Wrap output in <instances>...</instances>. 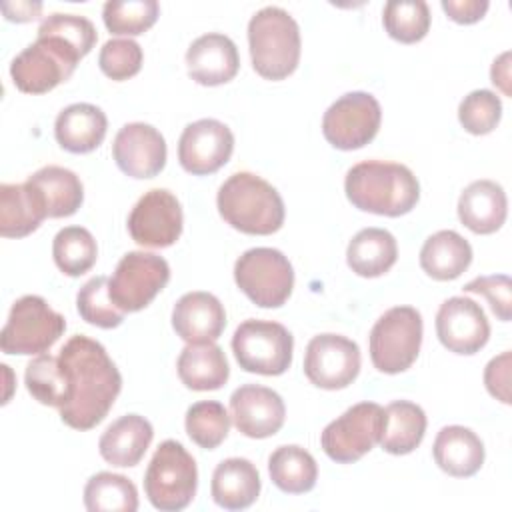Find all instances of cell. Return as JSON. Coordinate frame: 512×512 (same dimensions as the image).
<instances>
[{
    "label": "cell",
    "instance_id": "60d3db41",
    "mask_svg": "<svg viewBox=\"0 0 512 512\" xmlns=\"http://www.w3.org/2000/svg\"><path fill=\"white\" fill-rule=\"evenodd\" d=\"M502 118V102L492 90H474L458 106L462 128L474 136L492 132Z\"/></svg>",
    "mask_w": 512,
    "mask_h": 512
},
{
    "label": "cell",
    "instance_id": "7c38bea8",
    "mask_svg": "<svg viewBox=\"0 0 512 512\" xmlns=\"http://www.w3.org/2000/svg\"><path fill=\"white\" fill-rule=\"evenodd\" d=\"M168 280L170 266L162 256L134 250L118 262L108 280V294L122 312H138L156 298Z\"/></svg>",
    "mask_w": 512,
    "mask_h": 512
},
{
    "label": "cell",
    "instance_id": "8d00e7d4",
    "mask_svg": "<svg viewBox=\"0 0 512 512\" xmlns=\"http://www.w3.org/2000/svg\"><path fill=\"white\" fill-rule=\"evenodd\" d=\"M382 24L390 38L414 44L430 28V8L424 0H390L384 4Z\"/></svg>",
    "mask_w": 512,
    "mask_h": 512
},
{
    "label": "cell",
    "instance_id": "2e32d148",
    "mask_svg": "<svg viewBox=\"0 0 512 512\" xmlns=\"http://www.w3.org/2000/svg\"><path fill=\"white\" fill-rule=\"evenodd\" d=\"M234 134L214 118H202L188 124L178 142V160L194 176H206L220 170L232 156Z\"/></svg>",
    "mask_w": 512,
    "mask_h": 512
},
{
    "label": "cell",
    "instance_id": "277c9868",
    "mask_svg": "<svg viewBox=\"0 0 512 512\" xmlns=\"http://www.w3.org/2000/svg\"><path fill=\"white\" fill-rule=\"evenodd\" d=\"M248 46L262 78L284 80L300 60V28L284 8L266 6L248 22Z\"/></svg>",
    "mask_w": 512,
    "mask_h": 512
},
{
    "label": "cell",
    "instance_id": "ffe728a7",
    "mask_svg": "<svg viewBox=\"0 0 512 512\" xmlns=\"http://www.w3.org/2000/svg\"><path fill=\"white\" fill-rule=\"evenodd\" d=\"M188 74L202 86H220L230 82L240 68L236 44L218 32L198 36L186 52Z\"/></svg>",
    "mask_w": 512,
    "mask_h": 512
},
{
    "label": "cell",
    "instance_id": "30bf717a",
    "mask_svg": "<svg viewBox=\"0 0 512 512\" xmlns=\"http://www.w3.org/2000/svg\"><path fill=\"white\" fill-rule=\"evenodd\" d=\"M238 288L260 308L282 306L294 288L290 260L276 248H250L234 264Z\"/></svg>",
    "mask_w": 512,
    "mask_h": 512
},
{
    "label": "cell",
    "instance_id": "4316f807",
    "mask_svg": "<svg viewBox=\"0 0 512 512\" xmlns=\"http://www.w3.org/2000/svg\"><path fill=\"white\" fill-rule=\"evenodd\" d=\"M212 498L226 510H244L260 494V474L246 458H226L212 474Z\"/></svg>",
    "mask_w": 512,
    "mask_h": 512
},
{
    "label": "cell",
    "instance_id": "c3c4849f",
    "mask_svg": "<svg viewBox=\"0 0 512 512\" xmlns=\"http://www.w3.org/2000/svg\"><path fill=\"white\" fill-rule=\"evenodd\" d=\"M508 60H510V52H504L498 60H494L492 70H490V78H492V82H494L496 86H500V90H502L504 94L510 96V86H508V80H510V64H508Z\"/></svg>",
    "mask_w": 512,
    "mask_h": 512
},
{
    "label": "cell",
    "instance_id": "4dcf8cb0",
    "mask_svg": "<svg viewBox=\"0 0 512 512\" xmlns=\"http://www.w3.org/2000/svg\"><path fill=\"white\" fill-rule=\"evenodd\" d=\"M28 182L38 190L44 200L48 218L72 216L84 200L80 178L62 166H44L28 176Z\"/></svg>",
    "mask_w": 512,
    "mask_h": 512
},
{
    "label": "cell",
    "instance_id": "7bdbcfd3",
    "mask_svg": "<svg viewBox=\"0 0 512 512\" xmlns=\"http://www.w3.org/2000/svg\"><path fill=\"white\" fill-rule=\"evenodd\" d=\"M38 34H48V36H58L64 42H68L72 48H76L82 58L94 48L96 44V28L94 24L76 14H50L42 20Z\"/></svg>",
    "mask_w": 512,
    "mask_h": 512
},
{
    "label": "cell",
    "instance_id": "9c48e42d",
    "mask_svg": "<svg viewBox=\"0 0 512 512\" xmlns=\"http://www.w3.org/2000/svg\"><path fill=\"white\" fill-rule=\"evenodd\" d=\"M294 338L278 322L244 320L232 336V352L242 370L280 376L292 364Z\"/></svg>",
    "mask_w": 512,
    "mask_h": 512
},
{
    "label": "cell",
    "instance_id": "52a82bcc",
    "mask_svg": "<svg viewBox=\"0 0 512 512\" xmlns=\"http://www.w3.org/2000/svg\"><path fill=\"white\" fill-rule=\"evenodd\" d=\"M66 330L62 314L52 310L42 296L26 294L18 298L0 332L4 354L32 356L50 350Z\"/></svg>",
    "mask_w": 512,
    "mask_h": 512
},
{
    "label": "cell",
    "instance_id": "d6986e66",
    "mask_svg": "<svg viewBox=\"0 0 512 512\" xmlns=\"http://www.w3.org/2000/svg\"><path fill=\"white\" fill-rule=\"evenodd\" d=\"M234 426L248 438L274 436L286 418V406L278 392L258 384H244L230 396Z\"/></svg>",
    "mask_w": 512,
    "mask_h": 512
},
{
    "label": "cell",
    "instance_id": "d590c367",
    "mask_svg": "<svg viewBox=\"0 0 512 512\" xmlns=\"http://www.w3.org/2000/svg\"><path fill=\"white\" fill-rule=\"evenodd\" d=\"M24 382L28 392L44 406L62 408L68 400L66 374L58 356L40 354L28 362Z\"/></svg>",
    "mask_w": 512,
    "mask_h": 512
},
{
    "label": "cell",
    "instance_id": "7dc6e473",
    "mask_svg": "<svg viewBox=\"0 0 512 512\" xmlns=\"http://www.w3.org/2000/svg\"><path fill=\"white\" fill-rule=\"evenodd\" d=\"M2 10L8 20L12 22H28L38 18V12L42 10V4H32V2H16V4H2Z\"/></svg>",
    "mask_w": 512,
    "mask_h": 512
},
{
    "label": "cell",
    "instance_id": "3957f363",
    "mask_svg": "<svg viewBox=\"0 0 512 512\" xmlns=\"http://www.w3.org/2000/svg\"><path fill=\"white\" fill-rule=\"evenodd\" d=\"M216 206L224 222L244 234L268 236L284 224L282 196L252 172L232 174L220 186Z\"/></svg>",
    "mask_w": 512,
    "mask_h": 512
},
{
    "label": "cell",
    "instance_id": "f6af8a7d",
    "mask_svg": "<svg viewBox=\"0 0 512 512\" xmlns=\"http://www.w3.org/2000/svg\"><path fill=\"white\" fill-rule=\"evenodd\" d=\"M510 350L494 356L484 370L486 390L500 402L510 404Z\"/></svg>",
    "mask_w": 512,
    "mask_h": 512
},
{
    "label": "cell",
    "instance_id": "ac0fdd59",
    "mask_svg": "<svg viewBox=\"0 0 512 512\" xmlns=\"http://www.w3.org/2000/svg\"><path fill=\"white\" fill-rule=\"evenodd\" d=\"M116 166L132 178H154L166 166V140L150 124H124L112 144Z\"/></svg>",
    "mask_w": 512,
    "mask_h": 512
},
{
    "label": "cell",
    "instance_id": "f546056e",
    "mask_svg": "<svg viewBox=\"0 0 512 512\" xmlns=\"http://www.w3.org/2000/svg\"><path fill=\"white\" fill-rule=\"evenodd\" d=\"M398 258L396 238L384 228H364L348 244L346 262L362 278L386 274Z\"/></svg>",
    "mask_w": 512,
    "mask_h": 512
},
{
    "label": "cell",
    "instance_id": "f35d334b",
    "mask_svg": "<svg viewBox=\"0 0 512 512\" xmlns=\"http://www.w3.org/2000/svg\"><path fill=\"white\" fill-rule=\"evenodd\" d=\"M160 14L156 0H108L102 8V18L112 34L136 36L154 26Z\"/></svg>",
    "mask_w": 512,
    "mask_h": 512
},
{
    "label": "cell",
    "instance_id": "5bb4252c",
    "mask_svg": "<svg viewBox=\"0 0 512 512\" xmlns=\"http://www.w3.org/2000/svg\"><path fill=\"white\" fill-rule=\"evenodd\" d=\"M360 372V348L340 334L314 336L304 354L306 378L324 390H340L356 380Z\"/></svg>",
    "mask_w": 512,
    "mask_h": 512
},
{
    "label": "cell",
    "instance_id": "f1b7e54d",
    "mask_svg": "<svg viewBox=\"0 0 512 512\" xmlns=\"http://www.w3.org/2000/svg\"><path fill=\"white\" fill-rule=\"evenodd\" d=\"M472 262V246L454 230H440L426 238L420 250L422 270L440 282L458 278Z\"/></svg>",
    "mask_w": 512,
    "mask_h": 512
},
{
    "label": "cell",
    "instance_id": "5b68a950",
    "mask_svg": "<svg viewBox=\"0 0 512 512\" xmlns=\"http://www.w3.org/2000/svg\"><path fill=\"white\" fill-rule=\"evenodd\" d=\"M198 470L190 452L176 440H164L144 474V492L162 512L184 510L196 496Z\"/></svg>",
    "mask_w": 512,
    "mask_h": 512
},
{
    "label": "cell",
    "instance_id": "44dd1931",
    "mask_svg": "<svg viewBox=\"0 0 512 512\" xmlns=\"http://www.w3.org/2000/svg\"><path fill=\"white\" fill-rule=\"evenodd\" d=\"M224 326V306L210 292H188L174 304L172 328L188 344L216 342Z\"/></svg>",
    "mask_w": 512,
    "mask_h": 512
},
{
    "label": "cell",
    "instance_id": "4fadbf2b",
    "mask_svg": "<svg viewBox=\"0 0 512 512\" xmlns=\"http://www.w3.org/2000/svg\"><path fill=\"white\" fill-rule=\"evenodd\" d=\"M380 120L382 110L372 94L348 92L324 112L322 134L338 150H358L374 140Z\"/></svg>",
    "mask_w": 512,
    "mask_h": 512
},
{
    "label": "cell",
    "instance_id": "603a6c76",
    "mask_svg": "<svg viewBox=\"0 0 512 512\" xmlns=\"http://www.w3.org/2000/svg\"><path fill=\"white\" fill-rule=\"evenodd\" d=\"M154 438L152 424L140 414H126L112 422L100 436V456L120 468L136 466Z\"/></svg>",
    "mask_w": 512,
    "mask_h": 512
},
{
    "label": "cell",
    "instance_id": "1f68e13d",
    "mask_svg": "<svg viewBox=\"0 0 512 512\" xmlns=\"http://www.w3.org/2000/svg\"><path fill=\"white\" fill-rule=\"evenodd\" d=\"M424 432L426 414L418 404L396 400L384 408V430L380 444L388 454H410L420 446Z\"/></svg>",
    "mask_w": 512,
    "mask_h": 512
},
{
    "label": "cell",
    "instance_id": "9a60e30c",
    "mask_svg": "<svg viewBox=\"0 0 512 512\" xmlns=\"http://www.w3.org/2000/svg\"><path fill=\"white\" fill-rule=\"evenodd\" d=\"M182 206L166 188H152L134 204L128 216L132 240L146 248L172 246L182 234Z\"/></svg>",
    "mask_w": 512,
    "mask_h": 512
},
{
    "label": "cell",
    "instance_id": "ba28073f",
    "mask_svg": "<svg viewBox=\"0 0 512 512\" xmlns=\"http://www.w3.org/2000/svg\"><path fill=\"white\" fill-rule=\"evenodd\" d=\"M422 316L412 306L386 310L370 330V360L384 374H400L418 358Z\"/></svg>",
    "mask_w": 512,
    "mask_h": 512
},
{
    "label": "cell",
    "instance_id": "74e56055",
    "mask_svg": "<svg viewBox=\"0 0 512 512\" xmlns=\"http://www.w3.org/2000/svg\"><path fill=\"white\" fill-rule=\"evenodd\" d=\"M186 434L194 444L206 450L220 446L230 432V416L220 402L202 400L186 410Z\"/></svg>",
    "mask_w": 512,
    "mask_h": 512
},
{
    "label": "cell",
    "instance_id": "ab89813d",
    "mask_svg": "<svg viewBox=\"0 0 512 512\" xmlns=\"http://www.w3.org/2000/svg\"><path fill=\"white\" fill-rule=\"evenodd\" d=\"M108 280L106 276L90 278L76 296V308L82 320L98 328H116L122 324L124 314L108 294Z\"/></svg>",
    "mask_w": 512,
    "mask_h": 512
},
{
    "label": "cell",
    "instance_id": "b9f144b4",
    "mask_svg": "<svg viewBox=\"0 0 512 512\" xmlns=\"http://www.w3.org/2000/svg\"><path fill=\"white\" fill-rule=\"evenodd\" d=\"M98 66L108 78L116 82L128 80L142 68V48L130 38H112L102 46Z\"/></svg>",
    "mask_w": 512,
    "mask_h": 512
},
{
    "label": "cell",
    "instance_id": "8fae6325",
    "mask_svg": "<svg viewBox=\"0 0 512 512\" xmlns=\"http://www.w3.org/2000/svg\"><path fill=\"white\" fill-rule=\"evenodd\" d=\"M382 430L384 408L376 402H358L322 430L320 444L330 460L352 464L380 442Z\"/></svg>",
    "mask_w": 512,
    "mask_h": 512
},
{
    "label": "cell",
    "instance_id": "8992f818",
    "mask_svg": "<svg viewBox=\"0 0 512 512\" xmlns=\"http://www.w3.org/2000/svg\"><path fill=\"white\" fill-rule=\"evenodd\" d=\"M82 54L58 36L38 34L10 64L14 86L26 94H44L66 82Z\"/></svg>",
    "mask_w": 512,
    "mask_h": 512
},
{
    "label": "cell",
    "instance_id": "484cf974",
    "mask_svg": "<svg viewBox=\"0 0 512 512\" xmlns=\"http://www.w3.org/2000/svg\"><path fill=\"white\" fill-rule=\"evenodd\" d=\"M440 470L454 478L474 476L484 464V444L476 432L464 426H444L432 446Z\"/></svg>",
    "mask_w": 512,
    "mask_h": 512
},
{
    "label": "cell",
    "instance_id": "e0dca14e",
    "mask_svg": "<svg viewBox=\"0 0 512 512\" xmlns=\"http://www.w3.org/2000/svg\"><path fill=\"white\" fill-rule=\"evenodd\" d=\"M436 334L454 354H476L490 338V324L480 304L466 296H452L440 304Z\"/></svg>",
    "mask_w": 512,
    "mask_h": 512
},
{
    "label": "cell",
    "instance_id": "83f0119b",
    "mask_svg": "<svg viewBox=\"0 0 512 512\" xmlns=\"http://www.w3.org/2000/svg\"><path fill=\"white\" fill-rule=\"evenodd\" d=\"M176 368L182 384L196 392L218 390L230 376L224 350L216 342L188 344L180 352Z\"/></svg>",
    "mask_w": 512,
    "mask_h": 512
},
{
    "label": "cell",
    "instance_id": "6da1fadb",
    "mask_svg": "<svg viewBox=\"0 0 512 512\" xmlns=\"http://www.w3.org/2000/svg\"><path fill=\"white\" fill-rule=\"evenodd\" d=\"M66 374L68 400L60 418L74 430H90L110 412L122 388V376L106 348L84 336H72L58 354Z\"/></svg>",
    "mask_w": 512,
    "mask_h": 512
},
{
    "label": "cell",
    "instance_id": "cb8c5ba5",
    "mask_svg": "<svg viewBox=\"0 0 512 512\" xmlns=\"http://www.w3.org/2000/svg\"><path fill=\"white\" fill-rule=\"evenodd\" d=\"M106 128V114L98 106L88 102H76L66 106L56 116L54 136L64 150L72 154H86L102 144Z\"/></svg>",
    "mask_w": 512,
    "mask_h": 512
},
{
    "label": "cell",
    "instance_id": "836d02e7",
    "mask_svg": "<svg viewBox=\"0 0 512 512\" xmlns=\"http://www.w3.org/2000/svg\"><path fill=\"white\" fill-rule=\"evenodd\" d=\"M84 506L90 512H136L138 490L122 474L98 472L84 486Z\"/></svg>",
    "mask_w": 512,
    "mask_h": 512
},
{
    "label": "cell",
    "instance_id": "d4e9b609",
    "mask_svg": "<svg viewBox=\"0 0 512 512\" xmlns=\"http://www.w3.org/2000/svg\"><path fill=\"white\" fill-rule=\"evenodd\" d=\"M48 218L38 190L24 184H0V234L4 238H22L32 234Z\"/></svg>",
    "mask_w": 512,
    "mask_h": 512
},
{
    "label": "cell",
    "instance_id": "7a4b0ae2",
    "mask_svg": "<svg viewBox=\"0 0 512 512\" xmlns=\"http://www.w3.org/2000/svg\"><path fill=\"white\" fill-rule=\"evenodd\" d=\"M344 190L358 210L390 218L408 214L420 198V184L414 172L404 164L382 160L354 164L346 172Z\"/></svg>",
    "mask_w": 512,
    "mask_h": 512
},
{
    "label": "cell",
    "instance_id": "ee69618b",
    "mask_svg": "<svg viewBox=\"0 0 512 512\" xmlns=\"http://www.w3.org/2000/svg\"><path fill=\"white\" fill-rule=\"evenodd\" d=\"M510 290H512V282L506 274H494V276H478L474 280H470L464 286V292L470 294H482L492 312L498 316V320L508 322L512 316V300H510Z\"/></svg>",
    "mask_w": 512,
    "mask_h": 512
},
{
    "label": "cell",
    "instance_id": "7402d4cb",
    "mask_svg": "<svg viewBox=\"0 0 512 512\" xmlns=\"http://www.w3.org/2000/svg\"><path fill=\"white\" fill-rule=\"evenodd\" d=\"M508 214L506 192L498 182L476 180L458 198V218L474 234L496 232Z\"/></svg>",
    "mask_w": 512,
    "mask_h": 512
},
{
    "label": "cell",
    "instance_id": "d6a6232c",
    "mask_svg": "<svg viewBox=\"0 0 512 512\" xmlns=\"http://www.w3.org/2000/svg\"><path fill=\"white\" fill-rule=\"evenodd\" d=\"M268 472L274 486L288 494L310 492L318 478L314 456L296 444L276 448L268 458Z\"/></svg>",
    "mask_w": 512,
    "mask_h": 512
},
{
    "label": "cell",
    "instance_id": "e575fe53",
    "mask_svg": "<svg viewBox=\"0 0 512 512\" xmlns=\"http://www.w3.org/2000/svg\"><path fill=\"white\" fill-rule=\"evenodd\" d=\"M52 256L60 272L66 276H82L94 266L98 246L90 230L82 226H66L54 236Z\"/></svg>",
    "mask_w": 512,
    "mask_h": 512
},
{
    "label": "cell",
    "instance_id": "bcb514c9",
    "mask_svg": "<svg viewBox=\"0 0 512 512\" xmlns=\"http://www.w3.org/2000/svg\"><path fill=\"white\" fill-rule=\"evenodd\" d=\"M444 12L458 24H474L478 22L486 10V0H442Z\"/></svg>",
    "mask_w": 512,
    "mask_h": 512
}]
</instances>
